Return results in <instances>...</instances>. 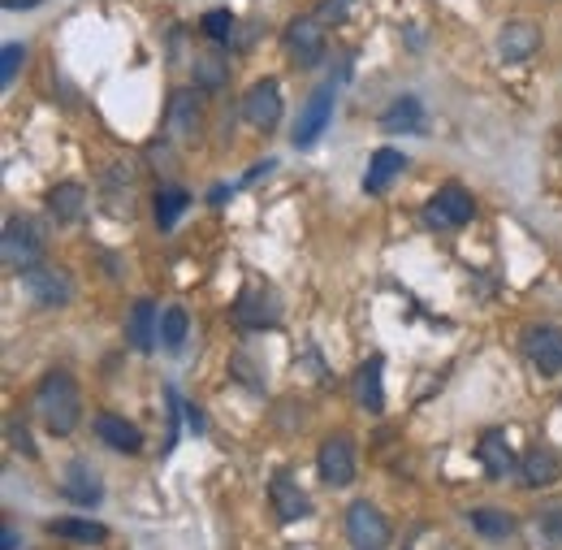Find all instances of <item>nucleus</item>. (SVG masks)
<instances>
[{"label": "nucleus", "instance_id": "f257e3e1", "mask_svg": "<svg viewBox=\"0 0 562 550\" xmlns=\"http://www.w3.org/2000/svg\"><path fill=\"white\" fill-rule=\"evenodd\" d=\"M30 412L35 421L52 434V438H69L78 430V417H82V395H78V382L69 373H48L30 399Z\"/></svg>", "mask_w": 562, "mask_h": 550}, {"label": "nucleus", "instance_id": "f03ea898", "mask_svg": "<svg viewBox=\"0 0 562 550\" xmlns=\"http://www.w3.org/2000/svg\"><path fill=\"white\" fill-rule=\"evenodd\" d=\"M4 269H13V273H30V269H39V260H43V234L26 221V217H9L4 221Z\"/></svg>", "mask_w": 562, "mask_h": 550}, {"label": "nucleus", "instance_id": "7ed1b4c3", "mask_svg": "<svg viewBox=\"0 0 562 550\" xmlns=\"http://www.w3.org/2000/svg\"><path fill=\"white\" fill-rule=\"evenodd\" d=\"M472 213H476V200H472V191L459 187V182H446V187L424 204V221H429L433 230H459V226L472 221Z\"/></svg>", "mask_w": 562, "mask_h": 550}, {"label": "nucleus", "instance_id": "20e7f679", "mask_svg": "<svg viewBox=\"0 0 562 550\" xmlns=\"http://www.w3.org/2000/svg\"><path fill=\"white\" fill-rule=\"evenodd\" d=\"M346 538H350L355 550H385V542H389V521L381 516L376 503L355 499L346 508Z\"/></svg>", "mask_w": 562, "mask_h": 550}, {"label": "nucleus", "instance_id": "39448f33", "mask_svg": "<svg viewBox=\"0 0 562 550\" xmlns=\"http://www.w3.org/2000/svg\"><path fill=\"white\" fill-rule=\"evenodd\" d=\"M333 100H337V87H333V82H320V87L307 95V104L298 108V121H294V148H311V143L329 130V121H333Z\"/></svg>", "mask_w": 562, "mask_h": 550}, {"label": "nucleus", "instance_id": "423d86ee", "mask_svg": "<svg viewBox=\"0 0 562 550\" xmlns=\"http://www.w3.org/2000/svg\"><path fill=\"white\" fill-rule=\"evenodd\" d=\"M520 351L528 356V364L541 378H559L562 373V330L559 325H528L520 334Z\"/></svg>", "mask_w": 562, "mask_h": 550}, {"label": "nucleus", "instance_id": "0eeeda50", "mask_svg": "<svg viewBox=\"0 0 562 550\" xmlns=\"http://www.w3.org/2000/svg\"><path fill=\"white\" fill-rule=\"evenodd\" d=\"M316 473L324 486H350L355 482V443L346 434H333L316 451Z\"/></svg>", "mask_w": 562, "mask_h": 550}, {"label": "nucleus", "instance_id": "6e6552de", "mask_svg": "<svg viewBox=\"0 0 562 550\" xmlns=\"http://www.w3.org/2000/svg\"><path fill=\"white\" fill-rule=\"evenodd\" d=\"M200 126H204V113H200V95L191 87H178L169 95V108H165V130L174 143H191L200 139Z\"/></svg>", "mask_w": 562, "mask_h": 550}, {"label": "nucleus", "instance_id": "1a4fd4ad", "mask_svg": "<svg viewBox=\"0 0 562 550\" xmlns=\"http://www.w3.org/2000/svg\"><path fill=\"white\" fill-rule=\"evenodd\" d=\"M243 117L256 126V130H273L281 121V87L273 78H260L247 87L243 95Z\"/></svg>", "mask_w": 562, "mask_h": 550}, {"label": "nucleus", "instance_id": "9d476101", "mask_svg": "<svg viewBox=\"0 0 562 550\" xmlns=\"http://www.w3.org/2000/svg\"><path fill=\"white\" fill-rule=\"evenodd\" d=\"M278 295L269 291V286H260V282H252L243 295H239V304H234V317H239V325H252V330H269V325H278Z\"/></svg>", "mask_w": 562, "mask_h": 550}, {"label": "nucleus", "instance_id": "9b49d317", "mask_svg": "<svg viewBox=\"0 0 562 550\" xmlns=\"http://www.w3.org/2000/svg\"><path fill=\"white\" fill-rule=\"evenodd\" d=\"M320 17H294L290 26H285V52L298 61V65H316L320 56H324V35H320Z\"/></svg>", "mask_w": 562, "mask_h": 550}, {"label": "nucleus", "instance_id": "f8f14e48", "mask_svg": "<svg viewBox=\"0 0 562 550\" xmlns=\"http://www.w3.org/2000/svg\"><path fill=\"white\" fill-rule=\"evenodd\" d=\"M22 286H26V295H30L35 308H61L74 295L69 291V278L61 269H30V273H22Z\"/></svg>", "mask_w": 562, "mask_h": 550}, {"label": "nucleus", "instance_id": "ddd939ff", "mask_svg": "<svg viewBox=\"0 0 562 550\" xmlns=\"http://www.w3.org/2000/svg\"><path fill=\"white\" fill-rule=\"evenodd\" d=\"M559 477H562V456L550 447V443H537V447L524 451V460H520V482H524L528 490L554 486Z\"/></svg>", "mask_w": 562, "mask_h": 550}, {"label": "nucleus", "instance_id": "4468645a", "mask_svg": "<svg viewBox=\"0 0 562 550\" xmlns=\"http://www.w3.org/2000/svg\"><path fill=\"white\" fill-rule=\"evenodd\" d=\"M541 48V26L537 22H528V17H511L507 26H502V35H498V56L502 61H528L533 52Z\"/></svg>", "mask_w": 562, "mask_h": 550}, {"label": "nucleus", "instance_id": "2eb2a0df", "mask_svg": "<svg viewBox=\"0 0 562 550\" xmlns=\"http://www.w3.org/2000/svg\"><path fill=\"white\" fill-rule=\"evenodd\" d=\"M156 338H161V312L152 299H135L130 312H126V343L135 351H156Z\"/></svg>", "mask_w": 562, "mask_h": 550}, {"label": "nucleus", "instance_id": "dca6fc26", "mask_svg": "<svg viewBox=\"0 0 562 550\" xmlns=\"http://www.w3.org/2000/svg\"><path fill=\"white\" fill-rule=\"evenodd\" d=\"M481 464H485V473L494 477V482H502V477H511V473H520V456H515V447H511V438H507V430H485L481 434Z\"/></svg>", "mask_w": 562, "mask_h": 550}, {"label": "nucleus", "instance_id": "f3484780", "mask_svg": "<svg viewBox=\"0 0 562 550\" xmlns=\"http://www.w3.org/2000/svg\"><path fill=\"white\" fill-rule=\"evenodd\" d=\"M95 438H100L104 447L122 451V456H139V451H143V430L130 425V421L117 417V412H100V417H95Z\"/></svg>", "mask_w": 562, "mask_h": 550}, {"label": "nucleus", "instance_id": "a211bd4d", "mask_svg": "<svg viewBox=\"0 0 562 550\" xmlns=\"http://www.w3.org/2000/svg\"><path fill=\"white\" fill-rule=\"evenodd\" d=\"M403 169H407V156H403V152L376 148L372 161H368V174H363V191H368V195H385V191L403 178Z\"/></svg>", "mask_w": 562, "mask_h": 550}, {"label": "nucleus", "instance_id": "6ab92c4d", "mask_svg": "<svg viewBox=\"0 0 562 550\" xmlns=\"http://www.w3.org/2000/svg\"><path fill=\"white\" fill-rule=\"evenodd\" d=\"M269 499H273V512H278L281 525H294V521H303V516L311 512V499L298 490V482H294L290 473H278V477H273Z\"/></svg>", "mask_w": 562, "mask_h": 550}, {"label": "nucleus", "instance_id": "aec40b11", "mask_svg": "<svg viewBox=\"0 0 562 550\" xmlns=\"http://www.w3.org/2000/svg\"><path fill=\"white\" fill-rule=\"evenodd\" d=\"M65 495H69L74 503H82V508H95V503L104 499V490H100V473H95L87 460H74V464L65 469Z\"/></svg>", "mask_w": 562, "mask_h": 550}, {"label": "nucleus", "instance_id": "412c9836", "mask_svg": "<svg viewBox=\"0 0 562 550\" xmlns=\"http://www.w3.org/2000/svg\"><path fill=\"white\" fill-rule=\"evenodd\" d=\"M82 208H87V187H82V182H56V187L48 191V213H52L61 226L78 221Z\"/></svg>", "mask_w": 562, "mask_h": 550}, {"label": "nucleus", "instance_id": "4be33fe9", "mask_svg": "<svg viewBox=\"0 0 562 550\" xmlns=\"http://www.w3.org/2000/svg\"><path fill=\"white\" fill-rule=\"evenodd\" d=\"M381 130L385 135H411V130H424V104L416 100V95H403V100H394L389 108H385V117H381Z\"/></svg>", "mask_w": 562, "mask_h": 550}, {"label": "nucleus", "instance_id": "5701e85b", "mask_svg": "<svg viewBox=\"0 0 562 550\" xmlns=\"http://www.w3.org/2000/svg\"><path fill=\"white\" fill-rule=\"evenodd\" d=\"M468 521H472V529H476L481 538H489V542H507V538L520 534L515 516H511V512H498V508H476Z\"/></svg>", "mask_w": 562, "mask_h": 550}, {"label": "nucleus", "instance_id": "b1692460", "mask_svg": "<svg viewBox=\"0 0 562 550\" xmlns=\"http://www.w3.org/2000/svg\"><path fill=\"white\" fill-rule=\"evenodd\" d=\"M528 538V550H562V512L550 508V512H537L533 525L524 529Z\"/></svg>", "mask_w": 562, "mask_h": 550}, {"label": "nucleus", "instance_id": "393cba45", "mask_svg": "<svg viewBox=\"0 0 562 550\" xmlns=\"http://www.w3.org/2000/svg\"><path fill=\"white\" fill-rule=\"evenodd\" d=\"M381 373H385V360H381V356H372V360L355 373V395H359V404H363V408H372V412H381V408H385Z\"/></svg>", "mask_w": 562, "mask_h": 550}, {"label": "nucleus", "instance_id": "a878e982", "mask_svg": "<svg viewBox=\"0 0 562 550\" xmlns=\"http://www.w3.org/2000/svg\"><path fill=\"white\" fill-rule=\"evenodd\" d=\"M187 334H191L187 308H182V304L165 308V312H161V347H165V351H182V347H187Z\"/></svg>", "mask_w": 562, "mask_h": 550}, {"label": "nucleus", "instance_id": "bb28decb", "mask_svg": "<svg viewBox=\"0 0 562 550\" xmlns=\"http://www.w3.org/2000/svg\"><path fill=\"white\" fill-rule=\"evenodd\" d=\"M48 534L69 538V542H87V547L108 538V529H104V525H95V521H74V516H56V521H48Z\"/></svg>", "mask_w": 562, "mask_h": 550}, {"label": "nucleus", "instance_id": "cd10ccee", "mask_svg": "<svg viewBox=\"0 0 562 550\" xmlns=\"http://www.w3.org/2000/svg\"><path fill=\"white\" fill-rule=\"evenodd\" d=\"M187 208H191V195H187L182 187H165V191L156 195V226H161V230H174Z\"/></svg>", "mask_w": 562, "mask_h": 550}, {"label": "nucleus", "instance_id": "c85d7f7f", "mask_svg": "<svg viewBox=\"0 0 562 550\" xmlns=\"http://www.w3.org/2000/svg\"><path fill=\"white\" fill-rule=\"evenodd\" d=\"M195 82H200V87H208V91H213V87H221V82H226V56H221V52L200 56V61H195Z\"/></svg>", "mask_w": 562, "mask_h": 550}, {"label": "nucleus", "instance_id": "c756f323", "mask_svg": "<svg viewBox=\"0 0 562 550\" xmlns=\"http://www.w3.org/2000/svg\"><path fill=\"white\" fill-rule=\"evenodd\" d=\"M200 30H204L213 43H226V39H230V30H234V13H230V9H213V13H204Z\"/></svg>", "mask_w": 562, "mask_h": 550}, {"label": "nucleus", "instance_id": "7c9ffc66", "mask_svg": "<svg viewBox=\"0 0 562 550\" xmlns=\"http://www.w3.org/2000/svg\"><path fill=\"white\" fill-rule=\"evenodd\" d=\"M22 65H26V48L22 43H4V52H0V82L9 87Z\"/></svg>", "mask_w": 562, "mask_h": 550}, {"label": "nucleus", "instance_id": "2f4dec72", "mask_svg": "<svg viewBox=\"0 0 562 550\" xmlns=\"http://www.w3.org/2000/svg\"><path fill=\"white\" fill-rule=\"evenodd\" d=\"M9 443L26 456V460H35L39 451H35V443H30V434H26V425H17V421H9Z\"/></svg>", "mask_w": 562, "mask_h": 550}, {"label": "nucleus", "instance_id": "473e14b6", "mask_svg": "<svg viewBox=\"0 0 562 550\" xmlns=\"http://www.w3.org/2000/svg\"><path fill=\"white\" fill-rule=\"evenodd\" d=\"M350 9H355V0H324V4H320V13H316V17H320V22H324V26H329V22H342V17H346V13H350Z\"/></svg>", "mask_w": 562, "mask_h": 550}, {"label": "nucleus", "instance_id": "72a5a7b5", "mask_svg": "<svg viewBox=\"0 0 562 550\" xmlns=\"http://www.w3.org/2000/svg\"><path fill=\"white\" fill-rule=\"evenodd\" d=\"M187 421H191L195 434H204V412H200V408H187Z\"/></svg>", "mask_w": 562, "mask_h": 550}, {"label": "nucleus", "instance_id": "f704fd0d", "mask_svg": "<svg viewBox=\"0 0 562 550\" xmlns=\"http://www.w3.org/2000/svg\"><path fill=\"white\" fill-rule=\"evenodd\" d=\"M39 4H43V0H4V9H13V13H17V9H39Z\"/></svg>", "mask_w": 562, "mask_h": 550}, {"label": "nucleus", "instance_id": "c9c22d12", "mask_svg": "<svg viewBox=\"0 0 562 550\" xmlns=\"http://www.w3.org/2000/svg\"><path fill=\"white\" fill-rule=\"evenodd\" d=\"M0 550H22V542H17V534H13V529H4V538H0Z\"/></svg>", "mask_w": 562, "mask_h": 550}]
</instances>
